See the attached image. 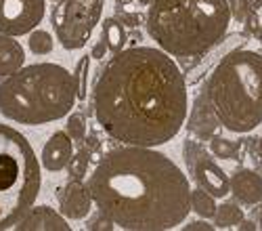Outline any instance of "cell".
Segmentation results:
<instances>
[{
	"mask_svg": "<svg viewBox=\"0 0 262 231\" xmlns=\"http://www.w3.org/2000/svg\"><path fill=\"white\" fill-rule=\"evenodd\" d=\"M93 105L99 126L112 139L141 147L166 145L187 122V80L160 47L124 49L97 78Z\"/></svg>",
	"mask_w": 262,
	"mask_h": 231,
	"instance_id": "1",
	"label": "cell"
},
{
	"mask_svg": "<svg viewBox=\"0 0 262 231\" xmlns=\"http://www.w3.org/2000/svg\"><path fill=\"white\" fill-rule=\"evenodd\" d=\"M89 189L101 213L128 231L177 229L191 210L187 175L156 147L107 152L89 177Z\"/></svg>",
	"mask_w": 262,
	"mask_h": 231,
	"instance_id": "2",
	"label": "cell"
},
{
	"mask_svg": "<svg viewBox=\"0 0 262 231\" xmlns=\"http://www.w3.org/2000/svg\"><path fill=\"white\" fill-rule=\"evenodd\" d=\"M76 101V78L59 63H32L0 80V116L24 126L68 118Z\"/></svg>",
	"mask_w": 262,
	"mask_h": 231,
	"instance_id": "3",
	"label": "cell"
},
{
	"mask_svg": "<svg viewBox=\"0 0 262 231\" xmlns=\"http://www.w3.org/2000/svg\"><path fill=\"white\" fill-rule=\"evenodd\" d=\"M231 26L229 0H154L147 32L172 57H198L216 47Z\"/></svg>",
	"mask_w": 262,
	"mask_h": 231,
	"instance_id": "4",
	"label": "cell"
},
{
	"mask_svg": "<svg viewBox=\"0 0 262 231\" xmlns=\"http://www.w3.org/2000/svg\"><path fill=\"white\" fill-rule=\"evenodd\" d=\"M206 97L223 129L252 133L262 124V55L248 49L225 55L210 74Z\"/></svg>",
	"mask_w": 262,
	"mask_h": 231,
	"instance_id": "5",
	"label": "cell"
},
{
	"mask_svg": "<svg viewBox=\"0 0 262 231\" xmlns=\"http://www.w3.org/2000/svg\"><path fill=\"white\" fill-rule=\"evenodd\" d=\"M42 162L21 131L0 124V231L15 229L36 204L42 187Z\"/></svg>",
	"mask_w": 262,
	"mask_h": 231,
	"instance_id": "6",
	"label": "cell"
},
{
	"mask_svg": "<svg viewBox=\"0 0 262 231\" xmlns=\"http://www.w3.org/2000/svg\"><path fill=\"white\" fill-rule=\"evenodd\" d=\"M105 0H61L55 7L51 21L55 36L65 51H80L101 21Z\"/></svg>",
	"mask_w": 262,
	"mask_h": 231,
	"instance_id": "7",
	"label": "cell"
},
{
	"mask_svg": "<svg viewBox=\"0 0 262 231\" xmlns=\"http://www.w3.org/2000/svg\"><path fill=\"white\" fill-rule=\"evenodd\" d=\"M47 0H0V34L24 36L42 24Z\"/></svg>",
	"mask_w": 262,
	"mask_h": 231,
	"instance_id": "8",
	"label": "cell"
},
{
	"mask_svg": "<svg viewBox=\"0 0 262 231\" xmlns=\"http://www.w3.org/2000/svg\"><path fill=\"white\" fill-rule=\"evenodd\" d=\"M93 196L89 185H84L82 179H72L59 192V208L61 215L70 221H82L91 215L93 210Z\"/></svg>",
	"mask_w": 262,
	"mask_h": 231,
	"instance_id": "9",
	"label": "cell"
},
{
	"mask_svg": "<svg viewBox=\"0 0 262 231\" xmlns=\"http://www.w3.org/2000/svg\"><path fill=\"white\" fill-rule=\"evenodd\" d=\"M193 177L198 181V185L214 198L223 200L231 194V177L208 156H202L193 164Z\"/></svg>",
	"mask_w": 262,
	"mask_h": 231,
	"instance_id": "10",
	"label": "cell"
},
{
	"mask_svg": "<svg viewBox=\"0 0 262 231\" xmlns=\"http://www.w3.org/2000/svg\"><path fill=\"white\" fill-rule=\"evenodd\" d=\"M72 158H74V139L68 135V131H57L42 147L40 162L49 173H61L70 166Z\"/></svg>",
	"mask_w": 262,
	"mask_h": 231,
	"instance_id": "11",
	"label": "cell"
},
{
	"mask_svg": "<svg viewBox=\"0 0 262 231\" xmlns=\"http://www.w3.org/2000/svg\"><path fill=\"white\" fill-rule=\"evenodd\" d=\"M17 231H70L68 219L51 206H32L15 225Z\"/></svg>",
	"mask_w": 262,
	"mask_h": 231,
	"instance_id": "12",
	"label": "cell"
},
{
	"mask_svg": "<svg viewBox=\"0 0 262 231\" xmlns=\"http://www.w3.org/2000/svg\"><path fill=\"white\" fill-rule=\"evenodd\" d=\"M231 194L242 204L262 202V175L250 168H242L231 177Z\"/></svg>",
	"mask_w": 262,
	"mask_h": 231,
	"instance_id": "13",
	"label": "cell"
},
{
	"mask_svg": "<svg viewBox=\"0 0 262 231\" xmlns=\"http://www.w3.org/2000/svg\"><path fill=\"white\" fill-rule=\"evenodd\" d=\"M26 66V51L11 34H0V78L11 76Z\"/></svg>",
	"mask_w": 262,
	"mask_h": 231,
	"instance_id": "14",
	"label": "cell"
},
{
	"mask_svg": "<svg viewBox=\"0 0 262 231\" xmlns=\"http://www.w3.org/2000/svg\"><path fill=\"white\" fill-rule=\"evenodd\" d=\"M218 126V118L214 116L208 97L202 95L198 101H195L191 116H189V129L198 135V137H210L214 133V129Z\"/></svg>",
	"mask_w": 262,
	"mask_h": 231,
	"instance_id": "15",
	"label": "cell"
},
{
	"mask_svg": "<svg viewBox=\"0 0 262 231\" xmlns=\"http://www.w3.org/2000/svg\"><path fill=\"white\" fill-rule=\"evenodd\" d=\"M244 219H246L244 208H239L235 202H225L216 208L214 227L216 229H235L244 223Z\"/></svg>",
	"mask_w": 262,
	"mask_h": 231,
	"instance_id": "16",
	"label": "cell"
},
{
	"mask_svg": "<svg viewBox=\"0 0 262 231\" xmlns=\"http://www.w3.org/2000/svg\"><path fill=\"white\" fill-rule=\"evenodd\" d=\"M216 198L212 194H208L206 189H202L200 185L191 189V210L202 219H214L216 215Z\"/></svg>",
	"mask_w": 262,
	"mask_h": 231,
	"instance_id": "17",
	"label": "cell"
},
{
	"mask_svg": "<svg viewBox=\"0 0 262 231\" xmlns=\"http://www.w3.org/2000/svg\"><path fill=\"white\" fill-rule=\"evenodd\" d=\"M103 38H105L107 47H109V53H112V55L124 51V45L128 40L124 26L120 24V21H116V19H105L103 21Z\"/></svg>",
	"mask_w": 262,
	"mask_h": 231,
	"instance_id": "18",
	"label": "cell"
},
{
	"mask_svg": "<svg viewBox=\"0 0 262 231\" xmlns=\"http://www.w3.org/2000/svg\"><path fill=\"white\" fill-rule=\"evenodd\" d=\"M210 152L216 156V158H223V160H235L242 152V145L237 141H231V139H225V137H212L210 141Z\"/></svg>",
	"mask_w": 262,
	"mask_h": 231,
	"instance_id": "19",
	"label": "cell"
},
{
	"mask_svg": "<svg viewBox=\"0 0 262 231\" xmlns=\"http://www.w3.org/2000/svg\"><path fill=\"white\" fill-rule=\"evenodd\" d=\"M28 45H30V51L34 55H49V53H53L55 40L47 30H32Z\"/></svg>",
	"mask_w": 262,
	"mask_h": 231,
	"instance_id": "20",
	"label": "cell"
},
{
	"mask_svg": "<svg viewBox=\"0 0 262 231\" xmlns=\"http://www.w3.org/2000/svg\"><path fill=\"white\" fill-rule=\"evenodd\" d=\"M89 70H91V57L84 55L78 61L76 72H74L76 89H78V101H84L86 97H89Z\"/></svg>",
	"mask_w": 262,
	"mask_h": 231,
	"instance_id": "21",
	"label": "cell"
},
{
	"mask_svg": "<svg viewBox=\"0 0 262 231\" xmlns=\"http://www.w3.org/2000/svg\"><path fill=\"white\" fill-rule=\"evenodd\" d=\"M89 162H91V152L89 150H80L72 162H70V175H74L76 179H84L86 173H89Z\"/></svg>",
	"mask_w": 262,
	"mask_h": 231,
	"instance_id": "22",
	"label": "cell"
},
{
	"mask_svg": "<svg viewBox=\"0 0 262 231\" xmlns=\"http://www.w3.org/2000/svg\"><path fill=\"white\" fill-rule=\"evenodd\" d=\"M65 131L74 141H82L86 137V120L82 114H70L68 116V124H65Z\"/></svg>",
	"mask_w": 262,
	"mask_h": 231,
	"instance_id": "23",
	"label": "cell"
},
{
	"mask_svg": "<svg viewBox=\"0 0 262 231\" xmlns=\"http://www.w3.org/2000/svg\"><path fill=\"white\" fill-rule=\"evenodd\" d=\"M118 225L112 221V219H109L105 213H101V210H99V215H95L93 217V221L89 223V229L91 231H112V229H116Z\"/></svg>",
	"mask_w": 262,
	"mask_h": 231,
	"instance_id": "24",
	"label": "cell"
},
{
	"mask_svg": "<svg viewBox=\"0 0 262 231\" xmlns=\"http://www.w3.org/2000/svg\"><path fill=\"white\" fill-rule=\"evenodd\" d=\"M183 229H185V231H214L216 227H214V225H210V223H208V219H202V217H200L198 221H189Z\"/></svg>",
	"mask_w": 262,
	"mask_h": 231,
	"instance_id": "25",
	"label": "cell"
},
{
	"mask_svg": "<svg viewBox=\"0 0 262 231\" xmlns=\"http://www.w3.org/2000/svg\"><path fill=\"white\" fill-rule=\"evenodd\" d=\"M109 53V47H107V42H105V38L101 36V40L99 42H95V47H93V51H91V57L93 59H105V55Z\"/></svg>",
	"mask_w": 262,
	"mask_h": 231,
	"instance_id": "26",
	"label": "cell"
},
{
	"mask_svg": "<svg viewBox=\"0 0 262 231\" xmlns=\"http://www.w3.org/2000/svg\"><path fill=\"white\" fill-rule=\"evenodd\" d=\"M239 229H252V231H254V229H256V223H252V221H246V219H244V223L239 225Z\"/></svg>",
	"mask_w": 262,
	"mask_h": 231,
	"instance_id": "27",
	"label": "cell"
},
{
	"mask_svg": "<svg viewBox=\"0 0 262 231\" xmlns=\"http://www.w3.org/2000/svg\"><path fill=\"white\" fill-rule=\"evenodd\" d=\"M258 156L262 158V137H260V141H258Z\"/></svg>",
	"mask_w": 262,
	"mask_h": 231,
	"instance_id": "28",
	"label": "cell"
},
{
	"mask_svg": "<svg viewBox=\"0 0 262 231\" xmlns=\"http://www.w3.org/2000/svg\"><path fill=\"white\" fill-rule=\"evenodd\" d=\"M139 3H141V5H147V7H149L151 3H154V0H139Z\"/></svg>",
	"mask_w": 262,
	"mask_h": 231,
	"instance_id": "29",
	"label": "cell"
},
{
	"mask_svg": "<svg viewBox=\"0 0 262 231\" xmlns=\"http://www.w3.org/2000/svg\"><path fill=\"white\" fill-rule=\"evenodd\" d=\"M53 3H61V0H53Z\"/></svg>",
	"mask_w": 262,
	"mask_h": 231,
	"instance_id": "30",
	"label": "cell"
}]
</instances>
